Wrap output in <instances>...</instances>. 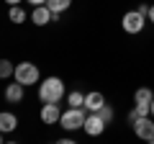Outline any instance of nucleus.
<instances>
[{"instance_id": "1a4fd4ad", "label": "nucleus", "mask_w": 154, "mask_h": 144, "mask_svg": "<svg viewBox=\"0 0 154 144\" xmlns=\"http://www.w3.org/2000/svg\"><path fill=\"white\" fill-rule=\"evenodd\" d=\"M103 103H105L103 93H98V90H93V93H88V95H85V105H82V108H88V111L93 113V111H98V108H100Z\"/></svg>"}, {"instance_id": "20e7f679", "label": "nucleus", "mask_w": 154, "mask_h": 144, "mask_svg": "<svg viewBox=\"0 0 154 144\" xmlns=\"http://www.w3.org/2000/svg\"><path fill=\"white\" fill-rule=\"evenodd\" d=\"M131 126H134V134H136L139 139L154 144V116H152V113H149V116H139Z\"/></svg>"}, {"instance_id": "0eeeda50", "label": "nucleus", "mask_w": 154, "mask_h": 144, "mask_svg": "<svg viewBox=\"0 0 154 144\" xmlns=\"http://www.w3.org/2000/svg\"><path fill=\"white\" fill-rule=\"evenodd\" d=\"M31 21H33V26H46V23L54 21V13L49 11V5H36L31 13Z\"/></svg>"}, {"instance_id": "aec40b11", "label": "nucleus", "mask_w": 154, "mask_h": 144, "mask_svg": "<svg viewBox=\"0 0 154 144\" xmlns=\"http://www.w3.org/2000/svg\"><path fill=\"white\" fill-rule=\"evenodd\" d=\"M8 5H18V3H23V0H5Z\"/></svg>"}, {"instance_id": "a211bd4d", "label": "nucleus", "mask_w": 154, "mask_h": 144, "mask_svg": "<svg viewBox=\"0 0 154 144\" xmlns=\"http://www.w3.org/2000/svg\"><path fill=\"white\" fill-rule=\"evenodd\" d=\"M26 3H31L33 8H36V5H46V0H26Z\"/></svg>"}, {"instance_id": "412c9836", "label": "nucleus", "mask_w": 154, "mask_h": 144, "mask_svg": "<svg viewBox=\"0 0 154 144\" xmlns=\"http://www.w3.org/2000/svg\"><path fill=\"white\" fill-rule=\"evenodd\" d=\"M149 113H152V116H154V100H152V111H149Z\"/></svg>"}, {"instance_id": "6ab92c4d", "label": "nucleus", "mask_w": 154, "mask_h": 144, "mask_svg": "<svg viewBox=\"0 0 154 144\" xmlns=\"http://www.w3.org/2000/svg\"><path fill=\"white\" fill-rule=\"evenodd\" d=\"M149 21H152V23H154V5H152V8H149Z\"/></svg>"}, {"instance_id": "f8f14e48", "label": "nucleus", "mask_w": 154, "mask_h": 144, "mask_svg": "<svg viewBox=\"0 0 154 144\" xmlns=\"http://www.w3.org/2000/svg\"><path fill=\"white\" fill-rule=\"evenodd\" d=\"M46 5H49L51 13H64L72 5V0H46Z\"/></svg>"}, {"instance_id": "f3484780", "label": "nucleus", "mask_w": 154, "mask_h": 144, "mask_svg": "<svg viewBox=\"0 0 154 144\" xmlns=\"http://www.w3.org/2000/svg\"><path fill=\"white\" fill-rule=\"evenodd\" d=\"M149 8H152V5H149V3H141V5H139L136 11L141 13V16H146V18H149Z\"/></svg>"}, {"instance_id": "6e6552de", "label": "nucleus", "mask_w": 154, "mask_h": 144, "mask_svg": "<svg viewBox=\"0 0 154 144\" xmlns=\"http://www.w3.org/2000/svg\"><path fill=\"white\" fill-rule=\"evenodd\" d=\"M62 118V111H59V103H44L41 105V121L49 126V124H57Z\"/></svg>"}, {"instance_id": "7ed1b4c3", "label": "nucleus", "mask_w": 154, "mask_h": 144, "mask_svg": "<svg viewBox=\"0 0 154 144\" xmlns=\"http://www.w3.org/2000/svg\"><path fill=\"white\" fill-rule=\"evenodd\" d=\"M13 77L18 80L21 85H36L38 77H41V72H38V67L33 64V62H21V64H16V72H13Z\"/></svg>"}, {"instance_id": "39448f33", "label": "nucleus", "mask_w": 154, "mask_h": 144, "mask_svg": "<svg viewBox=\"0 0 154 144\" xmlns=\"http://www.w3.org/2000/svg\"><path fill=\"white\" fill-rule=\"evenodd\" d=\"M144 23H146V16H141L139 11H128V13H123V18H121V26H123L126 33H141Z\"/></svg>"}, {"instance_id": "f03ea898", "label": "nucleus", "mask_w": 154, "mask_h": 144, "mask_svg": "<svg viewBox=\"0 0 154 144\" xmlns=\"http://www.w3.org/2000/svg\"><path fill=\"white\" fill-rule=\"evenodd\" d=\"M85 108H67L64 113H62V118H59V124H62V129L64 131H77V129H82L85 126Z\"/></svg>"}, {"instance_id": "2eb2a0df", "label": "nucleus", "mask_w": 154, "mask_h": 144, "mask_svg": "<svg viewBox=\"0 0 154 144\" xmlns=\"http://www.w3.org/2000/svg\"><path fill=\"white\" fill-rule=\"evenodd\" d=\"M16 72V64H11L8 59H0V80H8Z\"/></svg>"}, {"instance_id": "ddd939ff", "label": "nucleus", "mask_w": 154, "mask_h": 144, "mask_svg": "<svg viewBox=\"0 0 154 144\" xmlns=\"http://www.w3.org/2000/svg\"><path fill=\"white\" fill-rule=\"evenodd\" d=\"M67 103L75 105V108H82V105H85V93H80V90H72V93L67 95Z\"/></svg>"}, {"instance_id": "4468645a", "label": "nucleus", "mask_w": 154, "mask_h": 144, "mask_svg": "<svg viewBox=\"0 0 154 144\" xmlns=\"http://www.w3.org/2000/svg\"><path fill=\"white\" fill-rule=\"evenodd\" d=\"M8 18H11L13 23H23V21H26V11H23L21 5H11V13H8Z\"/></svg>"}, {"instance_id": "9b49d317", "label": "nucleus", "mask_w": 154, "mask_h": 144, "mask_svg": "<svg viewBox=\"0 0 154 144\" xmlns=\"http://www.w3.org/2000/svg\"><path fill=\"white\" fill-rule=\"evenodd\" d=\"M23 88H26V85H21L16 80L13 85H8V88H5V98L11 100V103H21V100H23Z\"/></svg>"}, {"instance_id": "9d476101", "label": "nucleus", "mask_w": 154, "mask_h": 144, "mask_svg": "<svg viewBox=\"0 0 154 144\" xmlns=\"http://www.w3.org/2000/svg\"><path fill=\"white\" fill-rule=\"evenodd\" d=\"M16 126H18V118H16V113H0V131L3 134H11V131H16Z\"/></svg>"}, {"instance_id": "dca6fc26", "label": "nucleus", "mask_w": 154, "mask_h": 144, "mask_svg": "<svg viewBox=\"0 0 154 144\" xmlns=\"http://www.w3.org/2000/svg\"><path fill=\"white\" fill-rule=\"evenodd\" d=\"M95 113H98V116L103 118L105 124H110V121H113V108H110L108 103H103V105H100V108H98V111H95Z\"/></svg>"}, {"instance_id": "4be33fe9", "label": "nucleus", "mask_w": 154, "mask_h": 144, "mask_svg": "<svg viewBox=\"0 0 154 144\" xmlns=\"http://www.w3.org/2000/svg\"><path fill=\"white\" fill-rule=\"evenodd\" d=\"M0 142H3V131H0Z\"/></svg>"}, {"instance_id": "f257e3e1", "label": "nucleus", "mask_w": 154, "mask_h": 144, "mask_svg": "<svg viewBox=\"0 0 154 144\" xmlns=\"http://www.w3.org/2000/svg\"><path fill=\"white\" fill-rule=\"evenodd\" d=\"M64 98V83L59 77H46L38 85V100L41 103H59Z\"/></svg>"}, {"instance_id": "423d86ee", "label": "nucleus", "mask_w": 154, "mask_h": 144, "mask_svg": "<svg viewBox=\"0 0 154 144\" xmlns=\"http://www.w3.org/2000/svg\"><path fill=\"white\" fill-rule=\"evenodd\" d=\"M105 126H108V124H105L103 121V118H100L98 116V113H88V118H85V134H88V136H100V134H103L105 131Z\"/></svg>"}]
</instances>
